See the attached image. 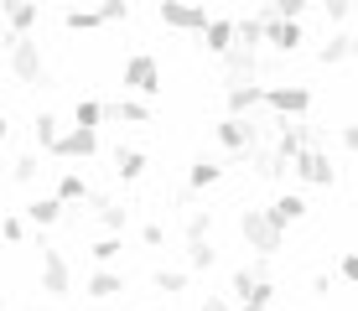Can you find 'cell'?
Returning <instances> with one entry per match:
<instances>
[{
	"label": "cell",
	"instance_id": "cell-1",
	"mask_svg": "<svg viewBox=\"0 0 358 311\" xmlns=\"http://www.w3.org/2000/svg\"><path fill=\"white\" fill-rule=\"evenodd\" d=\"M0 52H6V68L16 83H27V89H36V83H47V57H42V42L36 36H10L0 42Z\"/></svg>",
	"mask_w": 358,
	"mask_h": 311
},
{
	"label": "cell",
	"instance_id": "cell-2",
	"mask_svg": "<svg viewBox=\"0 0 358 311\" xmlns=\"http://www.w3.org/2000/svg\"><path fill=\"white\" fill-rule=\"evenodd\" d=\"M239 239L250 244L260 259H275L280 249H286V229L270 218V208H244L239 213Z\"/></svg>",
	"mask_w": 358,
	"mask_h": 311
},
{
	"label": "cell",
	"instance_id": "cell-3",
	"mask_svg": "<svg viewBox=\"0 0 358 311\" xmlns=\"http://www.w3.org/2000/svg\"><path fill=\"white\" fill-rule=\"evenodd\" d=\"M120 89L125 94H135V99H162V89H166V73H162V62H156L151 52H135V57H125V68H120Z\"/></svg>",
	"mask_w": 358,
	"mask_h": 311
},
{
	"label": "cell",
	"instance_id": "cell-4",
	"mask_svg": "<svg viewBox=\"0 0 358 311\" xmlns=\"http://www.w3.org/2000/svg\"><path fill=\"white\" fill-rule=\"evenodd\" d=\"M213 135H218V145L234 156H244L250 145H260V135H265V120L260 115H224L213 124Z\"/></svg>",
	"mask_w": 358,
	"mask_h": 311
},
{
	"label": "cell",
	"instance_id": "cell-5",
	"mask_svg": "<svg viewBox=\"0 0 358 311\" xmlns=\"http://www.w3.org/2000/svg\"><path fill=\"white\" fill-rule=\"evenodd\" d=\"M291 177L306 182V187H332L338 182V166H332L327 145H301V151L291 156Z\"/></svg>",
	"mask_w": 358,
	"mask_h": 311
},
{
	"label": "cell",
	"instance_id": "cell-6",
	"mask_svg": "<svg viewBox=\"0 0 358 311\" xmlns=\"http://www.w3.org/2000/svg\"><path fill=\"white\" fill-rule=\"evenodd\" d=\"M270 115L280 120H306V109H312V89L306 83H265V104Z\"/></svg>",
	"mask_w": 358,
	"mask_h": 311
},
{
	"label": "cell",
	"instance_id": "cell-7",
	"mask_svg": "<svg viewBox=\"0 0 358 311\" xmlns=\"http://www.w3.org/2000/svg\"><path fill=\"white\" fill-rule=\"evenodd\" d=\"M42 296H52V301L73 296V265L57 244H42Z\"/></svg>",
	"mask_w": 358,
	"mask_h": 311
},
{
	"label": "cell",
	"instance_id": "cell-8",
	"mask_svg": "<svg viewBox=\"0 0 358 311\" xmlns=\"http://www.w3.org/2000/svg\"><path fill=\"white\" fill-rule=\"evenodd\" d=\"M229 291L239 296V306L244 301H265L270 306V301H275V285L265 280V259L255 254V265H239V270H234V280H229Z\"/></svg>",
	"mask_w": 358,
	"mask_h": 311
},
{
	"label": "cell",
	"instance_id": "cell-9",
	"mask_svg": "<svg viewBox=\"0 0 358 311\" xmlns=\"http://www.w3.org/2000/svg\"><path fill=\"white\" fill-rule=\"evenodd\" d=\"M156 16H162V27L192 31V36L208 27V6H197V0H156Z\"/></svg>",
	"mask_w": 358,
	"mask_h": 311
},
{
	"label": "cell",
	"instance_id": "cell-10",
	"mask_svg": "<svg viewBox=\"0 0 358 311\" xmlns=\"http://www.w3.org/2000/svg\"><path fill=\"white\" fill-rule=\"evenodd\" d=\"M260 21H265V42L275 47V52H301L306 47V31H301V21H286V16H275V10H260Z\"/></svg>",
	"mask_w": 358,
	"mask_h": 311
},
{
	"label": "cell",
	"instance_id": "cell-11",
	"mask_svg": "<svg viewBox=\"0 0 358 311\" xmlns=\"http://www.w3.org/2000/svg\"><path fill=\"white\" fill-rule=\"evenodd\" d=\"M47 156H57V161H94L99 156V130H83V124H73V130L57 135V145Z\"/></svg>",
	"mask_w": 358,
	"mask_h": 311
},
{
	"label": "cell",
	"instance_id": "cell-12",
	"mask_svg": "<svg viewBox=\"0 0 358 311\" xmlns=\"http://www.w3.org/2000/svg\"><path fill=\"white\" fill-rule=\"evenodd\" d=\"M104 124H151V99H135V94L104 99Z\"/></svg>",
	"mask_w": 358,
	"mask_h": 311
},
{
	"label": "cell",
	"instance_id": "cell-13",
	"mask_svg": "<svg viewBox=\"0 0 358 311\" xmlns=\"http://www.w3.org/2000/svg\"><path fill=\"white\" fill-rule=\"evenodd\" d=\"M120 291H130V275L115 270V265H99L94 275L83 280V296H89V301H115Z\"/></svg>",
	"mask_w": 358,
	"mask_h": 311
},
{
	"label": "cell",
	"instance_id": "cell-14",
	"mask_svg": "<svg viewBox=\"0 0 358 311\" xmlns=\"http://www.w3.org/2000/svg\"><path fill=\"white\" fill-rule=\"evenodd\" d=\"M265 83H224V109L229 115H260Z\"/></svg>",
	"mask_w": 358,
	"mask_h": 311
},
{
	"label": "cell",
	"instance_id": "cell-15",
	"mask_svg": "<svg viewBox=\"0 0 358 311\" xmlns=\"http://www.w3.org/2000/svg\"><path fill=\"white\" fill-rule=\"evenodd\" d=\"M218 62H224V83H255V73H260L255 47H229Z\"/></svg>",
	"mask_w": 358,
	"mask_h": 311
},
{
	"label": "cell",
	"instance_id": "cell-16",
	"mask_svg": "<svg viewBox=\"0 0 358 311\" xmlns=\"http://www.w3.org/2000/svg\"><path fill=\"white\" fill-rule=\"evenodd\" d=\"M21 213H27V223H31V229L36 233H42V229H57V223H63V213H68V203H63V197H31V203L27 208H21Z\"/></svg>",
	"mask_w": 358,
	"mask_h": 311
},
{
	"label": "cell",
	"instance_id": "cell-17",
	"mask_svg": "<svg viewBox=\"0 0 358 311\" xmlns=\"http://www.w3.org/2000/svg\"><path fill=\"white\" fill-rule=\"evenodd\" d=\"M36 21H42V0H10L6 6V31L10 36H31Z\"/></svg>",
	"mask_w": 358,
	"mask_h": 311
},
{
	"label": "cell",
	"instance_id": "cell-18",
	"mask_svg": "<svg viewBox=\"0 0 358 311\" xmlns=\"http://www.w3.org/2000/svg\"><path fill=\"white\" fill-rule=\"evenodd\" d=\"M306 213H312V208H306V197H301V192H280L275 203H270V218H275L280 229H291V223H301Z\"/></svg>",
	"mask_w": 358,
	"mask_h": 311
},
{
	"label": "cell",
	"instance_id": "cell-19",
	"mask_svg": "<svg viewBox=\"0 0 358 311\" xmlns=\"http://www.w3.org/2000/svg\"><path fill=\"white\" fill-rule=\"evenodd\" d=\"M94 203V213H99V223H104V233H125L130 229V208H120V203H109V197H89Z\"/></svg>",
	"mask_w": 358,
	"mask_h": 311
},
{
	"label": "cell",
	"instance_id": "cell-20",
	"mask_svg": "<svg viewBox=\"0 0 358 311\" xmlns=\"http://www.w3.org/2000/svg\"><path fill=\"white\" fill-rule=\"evenodd\" d=\"M197 36H203V52L208 57H224L229 47H234V21H208Z\"/></svg>",
	"mask_w": 358,
	"mask_h": 311
},
{
	"label": "cell",
	"instance_id": "cell-21",
	"mask_svg": "<svg viewBox=\"0 0 358 311\" xmlns=\"http://www.w3.org/2000/svg\"><path fill=\"white\" fill-rule=\"evenodd\" d=\"M353 57V31H332L322 47H317V62L322 68H338V62H348Z\"/></svg>",
	"mask_w": 358,
	"mask_h": 311
},
{
	"label": "cell",
	"instance_id": "cell-22",
	"mask_svg": "<svg viewBox=\"0 0 358 311\" xmlns=\"http://www.w3.org/2000/svg\"><path fill=\"white\" fill-rule=\"evenodd\" d=\"M145 166H151V161H145V151H135V145H120L115 151V177L120 182H141Z\"/></svg>",
	"mask_w": 358,
	"mask_h": 311
},
{
	"label": "cell",
	"instance_id": "cell-23",
	"mask_svg": "<svg viewBox=\"0 0 358 311\" xmlns=\"http://www.w3.org/2000/svg\"><path fill=\"white\" fill-rule=\"evenodd\" d=\"M213 182H224V166L208 161V156H197L187 166V192H203V187H213Z\"/></svg>",
	"mask_w": 358,
	"mask_h": 311
},
{
	"label": "cell",
	"instance_id": "cell-24",
	"mask_svg": "<svg viewBox=\"0 0 358 311\" xmlns=\"http://www.w3.org/2000/svg\"><path fill=\"white\" fill-rule=\"evenodd\" d=\"M120 254H125V233H104V239L89 244V259H94V265H115Z\"/></svg>",
	"mask_w": 358,
	"mask_h": 311
},
{
	"label": "cell",
	"instance_id": "cell-25",
	"mask_svg": "<svg viewBox=\"0 0 358 311\" xmlns=\"http://www.w3.org/2000/svg\"><path fill=\"white\" fill-rule=\"evenodd\" d=\"M63 27L68 31H99V27H104V16H99L94 6H68L63 10Z\"/></svg>",
	"mask_w": 358,
	"mask_h": 311
},
{
	"label": "cell",
	"instance_id": "cell-26",
	"mask_svg": "<svg viewBox=\"0 0 358 311\" xmlns=\"http://www.w3.org/2000/svg\"><path fill=\"white\" fill-rule=\"evenodd\" d=\"M57 197H63V203H89L94 197V187L78 177V171H63V177H57Z\"/></svg>",
	"mask_w": 358,
	"mask_h": 311
},
{
	"label": "cell",
	"instance_id": "cell-27",
	"mask_svg": "<svg viewBox=\"0 0 358 311\" xmlns=\"http://www.w3.org/2000/svg\"><path fill=\"white\" fill-rule=\"evenodd\" d=\"M151 285H156V291H162V296H182V291H187V285H192V275H187V270H156V275H151Z\"/></svg>",
	"mask_w": 358,
	"mask_h": 311
},
{
	"label": "cell",
	"instance_id": "cell-28",
	"mask_svg": "<svg viewBox=\"0 0 358 311\" xmlns=\"http://www.w3.org/2000/svg\"><path fill=\"white\" fill-rule=\"evenodd\" d=\"M213 265H218L213 239H187V270H213Z\"/></svg>",
	"mask_w": 358,
	"mask_h": 311
},
{
	"label": "cell",
	"instance_id": "cell-29",
	"mask_svg": "<svg viewBox=\"0 0 358 311\" xmlns=\"http://www.w3.org/2000/svg\"><path fill=\"white\" fill-rule=\"evenodd\" d=\"M260 42H265V21L260 16L234 21V47H260Z\"/></svg>",
	"mask_w": 358,
	"mask_h": 311
},
{
	"label": "cell",
	"instance_id": "cell-30",
	"mask_svg": "<svg viewBox=\"0 0 358 311\" xmlns=\"http://www.w3.org/2000/svg\"><path fill=\"white\" fill-rule=\"evenodd\" d=\"M73 124L99 130V124H104V99H78V104H73Z\"/></svg>",
	"mask_w": 358,
	"mask_h": 311
},
{
	"label": "cell",
	"instance_id": "cell-31",
	"mask_svg": "<svg viewBox=\"0 0 358 311\" xmlns=\"http://www.w3.org/2000/svg\"><path fill=\"white\" fill-rule=\"evenodd\" d=\"M57 135H63V130H57V115H47V109H42V115L31 120V140L42 145V151H52V145H57Z\"/></svg>",
	"mask_w": 358,
	"mask_h": 311
},
{
	"label": "cell",
	"instance_id": "cell-32",
	"mask_svg": "<svg viewBox=\"0 0 358 311\" xmlns=\"http://www.w3.org/2000/svg\"><path fill=\"white\" fill-rule=\"evenodd\" d=\"M36 177H42V156H36V151H27V156H16V161H10V182L31 187Z\"/></svg>",
	"mask_w": 358,
	"mask_h": 311
},
{
	"label": "cell",
	"instance_id": "cell-33",
	"mask_svg": "<svg viewBox=\"0 0 358 311\" xmlns=\"http://www.w3.org/2000/svg\"><path fill=\"white\" fill-rule=\"evenodd\" d=\"M182 233H187V239H208V233H213V208H187Z\"/></svg>",
	"mask_w": 358,
	"mask_h": 311
},
{
	"label": "cell",
	"instance_id": "cell-34",
	"mask_svg": "<svg viewBox=\"0 0 358 311\" xmlns=\"http://www.w3.org/2000/svg\"><path fill=\"white\" fill-rule=\"evenodd\" d=\"M27 233H31L27 213H6V218H0V239H6V244H27Z\"/></svg>",
	"mask_w": 358,
	"mask_h": 311
},
{
	"label": "cell",
	"instance_id": "cell-35",
	"mask_svg": "<svg viewBox=\"0 0 358 311\" xmlns=\"http://www.w3.org/2000/svg\"><path fill=\"white\" fill-rule=\"evenodd\" d=\"M99 16H104V27H109V21H130V0H99Z\"/></svg>",
	"mask_w": 358,
	"mask_h": 311
},
{
	"label": "cell",
	"instance_id": "cell-36",
	"mask_svg": "<svg viewBox=\"0 0 358 311\" xmlns=\"http://www.w3.org/2000/svg\"><path fill=\"white\" fill-rule=\"evenodd\" d=\"M275 16H286V21H301V10H306V0H265Z\"/></svg>",
	"mask_w": 358,
	"mask_h": 311
},
{
	"label": "cell",
	"instance_id": "cell-37",
	"mask_svg": "<svg viewBox=\"0 0 358 311\" xmlns=\"http://www.w3.org/2000/svg\"><path fill=\"white\" fill-rule=\"evenodd\" d=\"M338 280L358 285V254H353V249H348V254H338Z\"/></svg>",
	"mask_w": 358,
	"mask_h": 311
},
{
	"label": "cell",
	"instance_id": "cell-38",
	"mask_svg": "<svg viewBox=\"0 0 358 311\" xmlns=\"http://www.w3.org/2000/svg\"><path fill=\"white\" fill-rule=\"evenodd\" d=\"M141 244H145V249H162V244H166V223H145V229H141Z\"/></svg>",
	"mask_w": 358,
	"mask_h": 311
},
{
	"label": "cell",
	"instance_id": "cell-39",
	"mask_svg": "<svg viewBox=\"0 0 358 311\" xmlns=\"http://www.w3.org/2000/svg\"><path fill=\"white\" fill-rule=\"evenodd\" d=\"M338 145H343L348 156H358V120H353V124H343V130H338Z\"/></svg>",
	"mask_w": 358,
	"mask_h": 311
},
{
	"label": "cell",
	"instance_id": "cell-40",
	"mask_svg": "<svg viewBox=\"0 0 358 311\" xmlns=\"http://www.w3.org/2000/svg\"><path fill=\"white\" fill-rule=\"evenodd\" d=\"M312 296H332V275L322 270V275H312Z\"/></svg>",
	"mask_w": 358,
	"mask_h": 311
},
{
	"label": "cell",
	"instance_id": "cell-41",
	"mask_svg": "<svg viewBox=\"0 0 358 311\" xmlns=\"http://www.w3.org/2000/svg\"><path fill=\"white\" fill-rule=\"evenodd\" d=\"M6 135H10V120H6V109H0V145H6Z\"/></svg>",
	"mask_w": 358,
	"mask_h": 311
},
{
	"label": "cell",
	"instance_id": "cell-42",
	"mask_svg": "<svg viewBox=\"0 0 358 311\" xmlns=\"http://www.w3.org/2000/svg\"><path fill=\"white\" fill-rule=\"evenodd\" d=\"M239 311H270V306H265V301H244Z\"/></svg>",
	"mask_w": 358,
	"mask_h": 311
},
{
	"label": "cell",
	"instance_id": "cell-43",
	"mask_svg": "<svg viewBox=\"0 0 358 311\" xmlns=\"http://www.w3.org/2000/svg\"><path fill=\"white\" fill-rule=\"evenodd\" d=\"M6 166H10V161H6V151H0V171H6Z\"/></svg>",
	"mask_w": 358,
	"mask_h": 311
},
{
	"label": "cell",
	"instance_id": "cell-44",
	"mask_svg": "<svg viewBox=\"0 0 358 311\" xmlns=\"http://www.w3.org/2000/svg\"><path fill=\"white\" fill-rule=\"evenodd\" d=\"M353 57H358V31H353Z\"/></svg>",
	"mask_w": 358,
	"mask_h": 311
},
{
	"label": "cell",
	"instance_id": "cell-45",
	"mask_svg": "<svg viewBox=\"0 0 358 311\" xmlns=\"http://www.w3.org/2000/svg\"><path fill=\"white\" fill-rule=\"evenodd\" d=\"M0 311H6V296H0Z\"/></svg>",
	"mask_w": 358,
	"mask_h": 311
},
{
	"label": "cell",
	"instance_id": "cell-46",
	"mask_svg": "<svg viewBox=\"0 0 358 311\" xmlns=\"http://www.w3.org/2000/svg\"><path fill=\"white\" fill-rule=\"evenodd\" d=\"M0 68H6V52H0Z\"/></svg>",
	"mask_w": 358,
	"mask_h": 311
},
{
	"label": "cell",
	"instance_id": "cell-47",
	"mask_svg": "<svg viewBox=\"0 0 358 311\" xmlns=\"http://www.w3.org/2000/svg\"><path fill=\"white\" fill-rule=\"evenodd\" d=\"M151 311H166V306H151Z\"/></svg>",
	"mask_w": 358,
	"mask_h": 311
},
{
	"label": "cell",
	"instance_id": "cell-48",
	"mask_svg": "<svg viewBox=\"0 0 358 311\" xmlns=\"http://www.w3.org/2000/svg\"><path fill=\"white\" fill-rule=\"evenodd\" d=\"M224 311H229V306H224Z\"/></svg>",
	"mask_w": 358,
	"mask_h": 311
}]
</instances>
